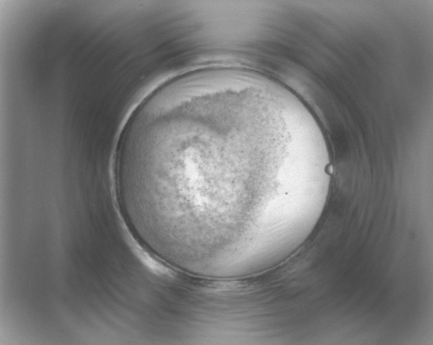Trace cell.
<instances>
[{"instance_id": "1", "label": "cell", "mask_w": 433, "mask_h": 345, "mask_svg": "<svg viewBox=\"0 0 433 345\" xmlns=\"http://www.w3.org/2000/svg\"><path fill=\"white\" fill-rule=\"evenodd\" d=\"M321 179L300 125L243 88L169 90L121 133L115 181L137 238L203 277L260 268L290 243Z\"/></svg>"}]
</instances>
